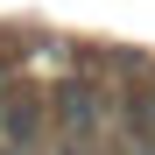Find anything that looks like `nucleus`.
I'll list each match as a JSON object with an SVG mask.
<instances>
[{"label": "nucleus", "mask_w": 155, "mask_h": 155, "mask_svg": "<svg viewBox=\"0 0 155 155\" xmlns=\"http://www.w3.org/2000/svg\"><path fill=\"white\" fill-rule=\"evenodd\" d=\"M57 113L71 127V141H85L92 127H99V92L85 85V78H71V85H57Z\"/></svg>", "instance_id": "1"}, {"label": "nucleus", "mask_w": 155, "mask_h": 155, "mask_svg": "<svg viewBox=\"0 0 155 155\" xmlns=\"http://www.w3.org/2000/svg\"><path fill=\"white\" fill-rule=\"evenodd\" d=\"M7 92H14V85H7V64H0V106H7Z\"/></svg>", "instance_id": "2"}, {"label": "nucleus", "mask_w": 155, "mask_h": 155, "mask_svg": "<svg viewBox=\"0 0 155 155\" xmlns=\"http://www.w3.org/2000/svg\"><path fill=\"white\" fill-rule=\"evenodd\" d=\"M64 155H92V148H85V141H71V148H64Z\"/></svg>", "instance_id": "3"}]
</instances>
